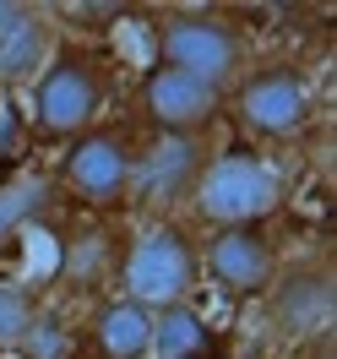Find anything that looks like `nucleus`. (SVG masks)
<instances>
[{"label":"nucleus","instance_id":"13","mask_svg":"<svg viewBox=\"0 0 337 359\" xmlns=\"http://www.w3.org/2000/svg\"><path fill=\"white\" fill-rule=\"evenodd\" d=\"M49 49H55V27H49V17L33 6L22 22L0 39V88H22V82H33L39 66L49 60Z\"/></svg>","mask_w":337,"mask_h":359},{"label":"nucleus","instance_id":"5","mask_svg":"<svg viewBox=\"0 0 337 359\" xmlns=\"http://www.w3.org/2000/svg\"><path fill=\"white\" fill-rule=\"evenodd\" d=\"M196 289H202L196 229L185 218H136L120 294L147 311H174V305H196Z\"/></svg>","mask_w":337,"mask_h":359},{"label":"nucleus","instance_id":"18","mask_svg":"<svg viewBox=\"0 0 337 359\" xmlns=\"http://www.w3.org/2000/svg\"><path fill=\"white\" fill-rule=\"evenodd\" d=\"M27 11H33V6H22V0H0V39H6V33H11V27L22 22Z\"/></svg>","mask_w":337,"mask_h":359},{"label":"nucleus","instance_id":"15","mask_svg":"<svg viewBox=\"0 0 337 359\" xmlns=\"http://www.w3.org/2000/svg\"><path fill=\"white\" fill-rule=\"evenodd\" d=\"M17 359H82V332H76V316L60 299H44V311L33 316Z\"/></svg>","mask_w":337,"mask_h":359},{"label":"nucleus","instance_id":"10","mask_svg":"<svg viewBox=\"0 0 337 359\" xmlns=\"http://www.w3.org/2000/svg\"><path fill=\"white\" fill-rule=\"evenodd\" d=\"M136 104V131L147 136H191V131H218V120L228 109L223 88H207L196 76H185L174 66H147L131 93Z\"/></svg>","mask_w":337,"mask_h":359},{"label":"nucleus","instance_id":"14","mask_svg":"<svg viewBox=\"0 0 337 359\" xmlns=\"http://www.w3.org/2000/svg\"><path fill=\"white\" fill-rule=\"evenodd\" d=\"M49 207V185L39 175H6L0 180V267L11 262V250H17V240L27 234V224L39 218Z\"/></svg>","mask_w":337,"mask_h":359},{"label":"nucleus","instance_id":"16","mask_svg":"<svg viewBox=\"0 0 337 359\" xmlns=\"http://www.w3.org/2000/svg\"><path fill=\"white\" fill-rule=\"evenodd\" d=\"M39 311H44V294L33 289L27 278H17L11 267H0V359L22 348V337Z\"/></svg>","mask_w":337,"mask_h":359},{"label":"nucleus","instance_id":"4","mask_svg":"<svg viewBox=\"0 0 337 359\" xmlns=\"http://www.w3.org/2000/svg\"><path fill=\"white\" fill-rule=\"evenodd\" d=\"M136 153H142V131L136 120H98L88 131L66 142L55 158V191L71 196L76 207H88L98 218H125L131 207V180H136Z\"/></svg>","mask_w":337,"mask_h":359},{"label":"nucleus","instance_id":"8","mask_svg":"<svg viewBox=\"0 0 337 359\" xmlns=\"http://www.w3.org/2000/svg\"><path fill=\"white\" fill-rule=\"evenodd\" d=\"M202 256V283H212L228 299H261L272 272L283 267V240L272 218H245V224H207L196 234Z\"/></svg>","mask_w":337,"mask_h":359},{"label":"nucleus","instance_id":"1","mask_svg":"<svg viewBox=\"0 0 337 359\" xmlns=\"http://www.w3.org/2000/svg\"><path fill=\"white\" fill-rule=\"evenodd\" d=\"M114 66L88 39H55L49 60L27 82V131L44 147H66L109 109Z\"/></svg>","mask_w":337,"mask_h":359},{"label":"nucleus","instance_id":"12","mask_svg":"<svg viewBox=\"0 0 337 359\" xmlns=\"http://www.w3.org/2000/svg\"><path fill=\"white\" fill-rule=\"evenodd\" d=\"M82 332V359H147L153 354V311L125 294H104L82 305L76 316Z\"/></svg>","mask_w":337,"mask_h":359},{"label":"nucleus","instance_id":"7","mask_svg":"<svg viewBox=\"0 0 337 359\" xmlns=\"http://www.w3.org/2000/svg\"><path fill=\"white\" fill-rule=\"evenodd\" d=\"M212 158H218V131H191V136L142 131L125 212H136V218H191V207H196L207 175H212Z\"/></svg>","mask_w":337,"mask_h":359},{"label":"nucleus","instance_id":"9","mask_svg":"<svg viewBox=\"0 0 337 359\" xmlns=\"http://www.w3.org/2000/svg\"><path fill=\"white\" fill-rule=\"evenodd\" d=\"M125 245H131V224H125V218L82 212V218L66 229V240H60V267H55L60 305H66V299L92 305V299H104V294H120Z\"/></svg>","mask_w":337,"mask_h":359},{"label":"nucleus","instance_id":"2","mask_svg":"<svg viewBox=\"0 0 337 359\" xmlns=\"http://www.w3.org/2000/svg\"><path fill=\"white\" fill-rule=\"evenodd\" d=\"M315 76L294 55H267V60H250L245 76L228 88V109L234 126L245 131V142L267 147V153H283V147H299L305 136H315Z\"/></svg>","mask_w":337,"mask_h":359},{"label":"nucleus","instance_id":"17","mask_svg":"<svg viewBox=\"0 0 337 359\" xmlns=\"http://www.w3.org/2000/svg\"><path fill=\"white\" fill-rule=\"evenodd\" d=\"M207 343V321L196 305H174V311H153V354L147 359H191Z\"/></svg>","mask_w":337,"mask_h":359},{"label":"nucleus","instance_id":"3","mask_svg":"<svg viewBox=\"0 0 337 359\" xmlns=\"http://www.w3.org/2000/svg\"><path fill=\"white\" fill-rule=\"evenodd\" d=\"M153 60L158 66H174L185 76H196L207 88H234L245 66L256 60L250 49V27L240 11L223 6H169L153 17Z\"/></svg>","mask_w":337,"mask_h":359},{"label":"nucleus","instance_id":"6","mask_svg":"<svg viewBox=\"0 0 337 359\" xmlns=\"http://www.w3.org/2000/svg\"><path fill=\"white\" fill-rule=\"evenodd\" d=\"M256 321L267 343L277 348H305L315 337H332L337 321V262L332 250H305L283 256V267L272 272V283L256 299Z\"/></svg>","mask_w":337,"mask_h":359},{"label":"nucleus","instance_id":"11","mask_svg":"<svg viewBox=\"0 0 337 359\" xmlns=\"http://www.w3.org/2000/svg\"><path fill=\"white\" fill-rule=\"evenodd\" d=\"M283 196L277 169L261 153H234V158H212V175H207L202 196L191 207V218L202 224H245V218H272V207ZM185 218V224H191Z\"/></svg>","mask_w":337,"mask_h":359}]
</instances>
